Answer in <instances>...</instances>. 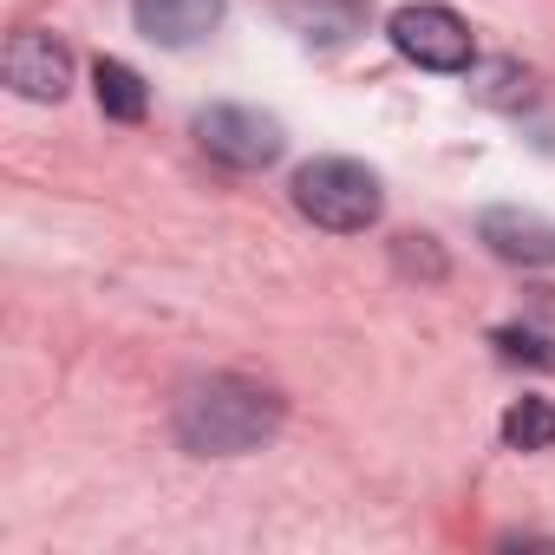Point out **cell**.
<instances>
[{"mask_svg":"<svg viewBox=\"0 0 555 555\" xmlns=\"http://www.w3.org/2000/svg\"><path fill=\"white\" fill-rule=\"evenodd\" d=\"M282 412H288L282 392L235 379V373H216L177 399V444L196 457H242V451H261L282 431Z\"/></svg>","mask_w":555,"mask_h":555,"instance_id":"6da1fadb","label":"cell"},{"mask_svg":"<svg viewBox=\"0 0 555 555\" xmlns=\"http://www.w3.org/2000/svg\"><path fill=\"white\" fill-rule=\"evenodd\" d=\"M295 209H301L314 229H327V235H360V229L379 222L386 190H379V177H373L366 164H353V157H314V164L295 170Z\"/></svg>","mask_w":555,"mask_h":555,"instance_id":"7a4b0ae2","label":"cell"},{"mask_svg":"<svg viewBox=\"0 0 555 555\" xmlns=\"http://www.w3.org/2000/svg\"><path fill=\"white\" fill-rule=\"evenodd\" d=\"M196 144L229 170H268L288 151V131H282V118H268L255 105H209V112H196Z\"/></svg>","mask_w":555,"mask_h":555,"instance_id":"3957f363","label":"cell"},{"mask_svg":"<svg viewBox=\"0 0 555 555\" xmlns=\"http://www.w3.org/2000/svg\"><path fill=\"white\" fill-rule=\"evenodd\" d=\"M392 47L425 73H470V60H477L470 27L451 8H438V0H412V8L392 14Z\"/></svg>","mask_w":555,"mask_h":555,"instance_id":"277c9868","label":"cell"},{"mask_svg":"<svg viewBox=\"0 0 555 555\" xmlns=\"http://www.w3.org/2000/svg\"><path fill=\"white\" fill-rule=\"evenodd\" d=\"M0 73H8V86H14L21 99H34V105H60L66 86H73V53H66V40L27 27V34L8 40V60H0Z\"/></svg>","mask_w":555,"mask_h":555,"instance_id":"5b68a950","label":"cell"},{"mask_svg":"<svg viewBox=\"0 0 555 555\" xmlns=\"http://www.w3.org/2000/svg\"><path fill=\"white\" fill-rule=\"evenodd\" d=\"M477 235L490 255L516 261V268H555V222L535 216V209H483L477 216Z\"/></svg>","mask_w":555,"mask_h":555,"instance_id":"8992f818","label":"cell"},{"mask_svg":"<svg viewBox=\"0 0 555 555\" xmlns=\"http://www.w3.org/2000/svg\"><path fill=\"white\" fill-rule=\"evenodd\" d=\"M288 34H301L314 53L347 47L353 34H366V0H274Z\"/></svg>","mask_w":555,"mask_h":555,"instance_id":"52a82bcc","label":"cell"},{"mask_svg":"<svg viewBox=\"0 0 555 555\" xmlns=\"http://www.w3.org/2000/svg\"><path fill=\"white\" fill-rule=\"evenodd\" d=\"M131 21L157 47H196L222 27V0H131Z\"/></svg>","mask_w":555,"mask_h":555,"instance_id":"ba28073f","label":"cell"},{"mask_svg":"<svg viewBox=\"0 0 555 555\" xmlns=\"http://www.w3.org/2000/svg\"><path fill=\"white\" fill-rule=\"evenodd\" d=\"M92 92H99V112H105V118H118V125H138V118L151 112L144 79H138L125 60H99V66H92Z\"/></svg>","mask_w":555,"mask_h":555,"instance_id":"9c48e42d","label":"cell"},{"mask_svg":"<svg viewBox=\"0 0 555 555\" xmlns=\"http://www.w3.org/2000/svg\"><path fill=\"white\" fill-rule=\"evenodd\" d=\"M503 444L509 451H548L555 444V405L548 399H516L503 412Z\"/></svg>","mask_w":555,"mask_h":555,"instance_id":"30bf717a","label":"cell"},{"mask_svg":"<svg viewBox=\"0 0 555 555\" xmlns=\"http://www.w3.org/2000/svg\"><path fill=\"white\" fill-rule=\"evenodd\" d=\"M470 92L483 99V105H529V73L516 66V60H490V66H470Z\"/></svg>","mask_w":555,"mask_h":555,"instance_id":"8fae6325","label":"cell"},{"mask_svg":"<svg viewBox=\"0 0 555 555\" xmlns=\"http://www.w3.org/2000/svg\"><path fill=\"white\" fill-rule=\"evenodd\" d=\"M490 347H496L509 366H542V373L555 366V340H548V334H535V327H496V334H490Z\"/></svg>","mask_w":555,"mask_h":555,"instance_id":"7c38bea8","label":"cell"}]
</instances>
